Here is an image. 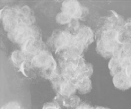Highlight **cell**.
Instances as JSON below:
<instances>
[{"mask_svg": "<svg viewBox=\"0 0 131 109\" xmlns=\"http://www.w3.org/2000/svg\"><path fill=\"white\" fill-rule=\"evenodd\" d=\"M112 57L120 60L124 70L131 63V43L119 45L115 49Z\"/></svg>", "mask_w": 131, "mask_h": 109, "instance_id": "cell-9", "label": "cell"}, {"mask_svg": "<svg viewBox=\"0 0 131 109\" xmlns=\"http://www.w3.org/2000/svg\"><path fill=\"white\" fill-rule=\"evenodd\" d=\"M10 60L12 63L13 65L15 66L16 68L19 69L20 68L22 64L26 61L25 56L23 53L20 50H16V51H13L12 53L10 56Z\"/></svg>", "mask_w": 131, "mask_h": 109, "instance_id": "cell-15", "label": "cell"}, {"mask_svg": "<svg viewBox=\"0 0 131 109\" xmlns=\"http://www.w3.org/2000/svg\"><path fill=\"white\" fill-rule=\"evenodd\" d=\"M77 92L80 94H86L90 93L92 89V82L90 77L79 78L75 82Z\"/></svg>", "mask_w": 131, "mask_h": 109, "instance_id": "cell-13", "label": "cell"}, {"mask_svg": "<svg viewBox=\"0 0 131 109\" xmlns=\"http://www.w3.org/2000/svg\"><path fill=\"white\" fill-rule=\"evenodd\" d=\"M0 19L6 33L18 26L35 24L36 20L34 12L28 5L5 6L0 10Z\"/></svg>", "mask_w": 131, "mask_h": 109, "instance_id": "cell-1", "label": "cell"}, {"mask_svg": "<svg viewBox=\"0 0 131 109\" xmlns=\"http://www.w3.org/2000/svg\"><path fill=\"white\" fill-rule=\"evenodd\" d=\"M95 109H111L110 108L105 107H101V106H98V107H95Z\"/></svg>", "mask_w": 131, "mask_h": 109, "instance_id": "cell-23", "label": "cell"}, {"mask_svg": "<svg viewBox=\"0 0 131 109\" xmlns=\"http://www.w3.org/2000/svg\"><path fill=\"white\" fill-rule=\"evenodd\" d=\"M76 93L77 89L75 83L70 80L65 79L60 86L58 91L56 94H60L63 96H69L73 94H75Z\"/></svg>", "mask_w": 131, "mask_h": 109, "instance_id": "cell-14", "label": "cell"}, {"mask_svg": "<svg viewBox=\"0 0 131 109\" xmlns=\"http://www.w3.org/2000/svg\"><path fill=\"white\" fill-rule=\"evenodd\" d=\"M108 68L110 74L112 77H114L116 74L124 71V68L122 65L121 62L118 59L111 57L108 63Z\"/></svg>", "mask_w": 131, "mask_h": 109, "instance_id": "cell-16", "label": "cell"}, {"mask_svg": "<svg viewBox=\"0 0 131 109\" xmlns=\"http://www.w3.org/2000/svg\"><path fill=\"white\" fill-rule=\"evenodd\" d=\"M113 83L115 88L121 91H126L131 88L129 78L124 71L113 77Z\"/></svg>", "mask_w": 131, "mask_h": 109, "instance_id": "cell-12", "label": "cell"}, {"mask_svg": "<svg viewBox=\"0 0 131 109\" xmlns=\"http://www.w3.org/2000/svg\"><path fill=\"white\" fill-rule=\"evenodd\" d=\"M1 109H24L21 105L17 102L12 101L4 105Z\"/></svg>", "mask_w": 131, "mask_h": 109, "instance_id": "cell-19", "label": "cell"}, {"mask_svg": "<svg viewBox=\"0 0 131 109\" xmlns=\"http://www.w3.org/2000/svg\"><path fill=\"white\" fill-rule=\"evenodd\" d=\"M76 109H95V107H93L87 102H81Z\"/></svg>", "mask_w": 131, "mask_h": 109, "instance_id": "cell-21", "label": "cell"}, {"mask_svg": "<svg viewBox=\"0 0 131 109\" xmlns=\"http://www.w3.org/2000/svg\"><path fill=\"white\" fill-rule=\"evenodd\" d=\"M42 109H61V106L57 102L53 101L44 103Z\"/></svg>", "mask_w": 131, "mask_h": 109, "instance_id": "cell-20", "label": "cell"}, {"mask_svg": "<svg viewBox=\"0 0 131 109\" xmlns=\"http://www.w3.org/2000/svg\"><path fill=\"white\" fill-rule=\"evenodd\" d=\"M118 40L122 45L131 43V17L125 20L122 27L118 31Z\"/></svg>", "mask_w": 131, "mask_h": 109, "instance_id": "cell-11", "label": "cell"}, {"mask_svg": "<svg viewBox=\"0 0 131 109\" xmlns=\"http://www.w3.org/2000/svg\"><path fill=\"white\" fill-rule=\"evenodd\" d=\"M31 63L42 77L51 80L59 71L57 63L48 50L43 51L31 60Z\"/></svg>", "mask_w": 131, "mask_h": 109, "instance_id": "cell-3", "label": "cell"}, {"mask_svg": "<svg viewBox=\"0 0 131 109\" xmlns=\"http://www.w3.org/2000/svg\"><path fill=\"white\" fill-rule=\"evenodd\" d=\"M54 101L67 109H76L82 102L80 98L75 94L69 96H63L61 94H56Z\"/></svg>", "mask_w": 131, "mask_h": 109, "instance_id": "cell-10", "label": "cell"}, {"mask_svg": "<svg viewBox=\"0 0 131 109\" xmlns=\"http://www.w3.org/2000/svg\"><path fill=\"white\" fill-rule=\"evenodd\" d=\"M74 19L72 18L71 17L69 16V15L63 11H60L56 15L55 17L56 22L58 23L60 25L63 26H68L69 24L72 22Z\"/></svg>", "mask_w": 131, "mask_h": 109, "instance_id": "cell-18", "label": "cell"}, {"mask_svg": "<svg viewBox=\"0 0 131 109\" xmlns=\"http://www.w3.org/2000/svg\"><path fill=\"white\" fill-rule=\"evenodd\" d=\"M19 71L26 77L31 78L36 75V71L32 65L31 61L28 60H26L22 64L19 68Z\"/></svg>", "mask_w": 131, "mask_h": 109, "instance_id": "cell-17", "label": "cell"}, {"mask_svg": "<svg viewBox=\"0 0 131 109\" xmlns=\"http://www.w3.org/2000/svg\"><path fill=\"white\" fill-rule=\"evenodd\" d=\"M124 71L127 75V76L128 77V78H129V80L130 81V84L131 86V63L124 68Z\"/></svg>", "mask_w": 131, "mask_h": 109, "instance_id": "cell-22", "label": "cell"}, {"mask_svg": "<svg viewBox=\"0 0 131 109\" xmlns=\"http://www.w3.org/2000/svg\"><path fill=\"white\" fill-rule=\"evenodd\" d=\"M61 11L66 13L73 19L83 20L88 14V8L76 0H66L61 4Z\"/></svg>", "mask_w": 131, "mask_h": 109, "instance_id": "cell-7", "label": "cell"}, {"mask_svg": "<svg viewBox=\"0 0 131 109\" xmlns=\"http://www.w3.org/2000/svg\"><path fill=\"white\" fill-rule=\"evenodd\" d=\"M47 50V46L42 40L31 39L20 46V51L23 52L26 58L31 61L43 51Z\"/></svg>", "mask_w": 131, "mask_h": 109, "instance_id": "cell-8", "label": "cell"}, {"mask_svg": "<svg viewBox=\"0 0 131 109\" xmlns=\"http://www.w3.org/2000/svg\"><path fill=\"white\" fill-rule=\"evenodd\" d=\"M72 37V34L67 30L56 29L52 32L48 43L58 57L61 56L69 48Z\"/></svg>", "mask_w": 131, "mask_h": 109, "instance_id": "cell-5", "label": "cell"}, {"mask_svg": "<svg viewBox=\"0 0 131 109\" xmlns=\"http://www.w3.org/2000/svg\"><path fill=\"white\" fill-rule=\"evenodd\" d=\"M124 18L114 10L110 11V14L102 17L97 23V29L100 30H116L118 31L122 27Z\"/></svg>", "mask_w": 131, "mask_h": 109, "instance_id": "cell-6", "label": "cell"}, {"mask_svg": "<svg viewBox=\"0 0 131 109\" xmlns=\"http://www.w3.org/2000/svg\"><path fill=\"white\" fill-rule=\"evenodd\" d=\"M118 33L116 30H96V51L101 57L106 59L113 57L115 49L121 44L118 40Z\"/></svg>", "mask_w": 131, "mask_h": 109, "instance_id": "cell-2", "label": "cell"}, {"mask_svg": "<svg viewBox=\"0 0 131 109\" xmlns=\"http://www.w3.org/2000/svg\"><path fill=\"white\" fill-rule=\"evenodd\" d=\"M8 39L12 42L21 46L31 39L42 40V33L35 24L18 26L7 33Z\"/></svg>", "mask_w": 131, "mask_h": 109, "instance_id": "cell-4", "label": "cell"}]
</instances>
